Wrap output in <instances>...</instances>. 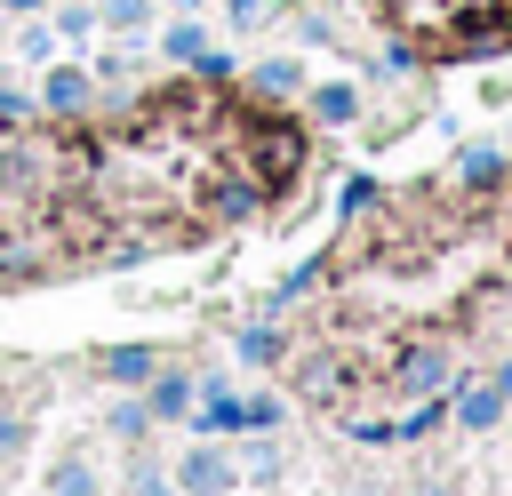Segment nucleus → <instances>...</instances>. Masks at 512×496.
Masks as SVG:
<instances>
[{
  "label": "nucleus",
  "mask_w": 512,
  "mask_h": 496,
  "mask_svg": "<svg viewBox=\"0 0 512 496\" xmlns=\"http://www.w3.org/2000/svg\"><path fill=\"white\" fill-rule=\"evenodd\" d=\"M440 376H448V344H432V336H424V344L392 352V376H384V384H400V392H432Z\"/></svg>",
  "instance_id": "f257e3e1"
},
{
  "label": "nucleus",
  "mask_w": 512,
  "mask_h": 496,
  "mask_svg": "<svg viewBox=\"0 0 512 496\" xmlns=\"http://www.w3.org/2000/svg\"><path fill=\"white\" fill-rule=\"evenodd\" d=\"M184 488H192V496H224V456H208V448H200V456L184 464Z\"/></svg>",
  "instance_id": "f03ea898"
},
{
  "label": "nucleus",
  "mask_w": 512,
  "mask_h": 496,
  "mask_svg": "<svg viewBox=\"0 0 512 496\" xmlns=\"http://www.w3.org/2000/svg\"><path fill=\"white\" fill-rule=\"evenodd\" d=\"M96 368H104V376H120V384H136V376L152 368V352H144V344H120V352H104Z\"/></svg>",
  "instance_id": "7ed1b4c3"
},
{
  "label": "nucleus",
  "mask_w": 512,
  "mask_h": 496,
  "mask_svg": "<svg viewBox=\"0 0 512 496\" xmlns=\"http://www.w3.org/2000/svg\"><path fill=\"white\" fill-rule=\"evenodd\" d=\"M48 104H56V112H80V104H88V72H56V80H48Z\"/></svg>",
  "instance_id": "20e7f679"
},
{
  "label": "nucleus",
  "mask_w": 512,
  "mask_h": 496,
  "mask_svg": "<svg viewBox=\"0 0 512 496\" xmlns=\"http://www.w3.org/2000/svg\"><path fill=\"white\" fill-rule=\"evenodd\" d=\"M56 496H96V472L88 464H56Z\"/></svg>",
  "instance_id": "39448f33"
},
{
  "label": "nucleus",
  "mask_w": 512,
  "mask_h": 496,
  "mask_svg": "<svg viewBox=\"0 0 512 496\" xmlns=\"http://www.w3.org/2000/svg\"><path fill=\"white\" fill-rule=\"evenodd\" d=\"M312 112H320V120H352V88H320Z\"/></svg>",
  "instance_id": "423d86ee"
},
{
  "label": "nucleus",
  "mask_w": 512,
  "mask_h": 496,
  "mask_svg": "<svg viewBox=\"0 0 512 496\" xmlns=\"http://www.w3.org/2000/svg\"><path fill=\"white\" fill-rule=\"evenodd\" d=\"M496 416H504V392H472L464 400V424H496Z\"/></svg>",
  "instance_id": "0eeeda50"
},
{
  "label": "nucleus",
  "mask_w": 512,
  "mask_h": 496,
  "mask_svg": "<svg viewBox=\"0 0 512 496\" xmlns=\"http://www.w3.org/2000/svg\"><path fill=\"white\" fill-rule=\"evenodd\" d=\"M24 440H32V432H24V424H16V416H0V456H16V448H24Z\"/></svg>",
  "instance_id": "6e6552de"
},
{
  "label": "nucleus",
  "mask_w": 512,
  "mask_h": 496,
  "mask_svg": "<svg viewBox=\"0 0 512 496\" xmlns=\"http://www.w3.org/2000/svg\"><path fill=\"white\" fill-rule=\"evenodd\" d=\"M128 496H176V488H168L160 472H136V488H128Z\"/></svg>",
  "instance_id": "1a4fd4ad"
},
{
  "label": "nucleus",
  "mask_w": 512,
  "mask_h": 496,
  "mask_svg": "<svg viewBox=\"0 0 512 496\" xmlns=\"http://www.w3.org/2000/svg\"><path fill=\"white\" fill-rule=\"evenodd\" d=\"M144 16V0H112V24H136Z\"/></svg>",
  "instance_id": "9d476101"
},
{
  "label": "nucleus",
  "mask_w": 512,
  "mask_h": 496,
  "mask_svg": "<svg viewBox=\"0 0 512 496\" xmlns=\"http://www.w3.org/2000/svg\"><path fill=\"white\" fill-rule=\"evenodd\" d=\"M496 392H512V368H504V376H496Z\"/></svg>",
  "instance_id": "9b49d317"
}]
</instances>
